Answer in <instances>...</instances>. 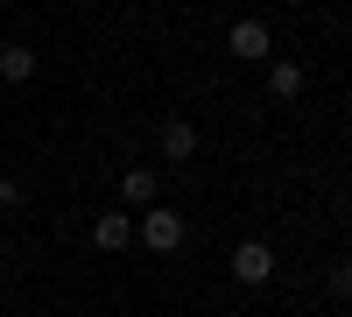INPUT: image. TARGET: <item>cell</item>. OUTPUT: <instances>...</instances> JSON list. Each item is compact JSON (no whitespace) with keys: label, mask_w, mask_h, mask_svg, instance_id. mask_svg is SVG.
Returning a JSON list of instances; mask_svg holds the SVG:
<instances>
[{"label":"cell","mask_w":352,"mask_h":317,"mask_svg":"<svg viewBox=\"0 0 352 317\" xmlns=\"http://www.w3.org/2000/svg\"><path fill=\"white\" fill-rule=\"evenodd\" d=\"M184 212H169V205H148V212H134V240L148 247V254H176L184 247Z\"/></svg>","instance_id":"cell-1"},{"label":"cell","mask_w":352,"mask_h":317,"mask_svg":"<svg viewBox=\"0 0 352 317\" xmlns=\"http://www.w3.org/2000/svg\"><path fill=\"white\" fill-rule=\"evenodd\" d=\"M197 120H184V113H169V120L155 127V149H162V162H197Z\"/></svg>","instance_id":"cell-3"},{"label":"cell","mask_w":352,"mask_h":317,"mask_svg":"<svg viewBox=\"0 0 352 317\" xmlns=\"http://www.w3.org/2000/svg\"><path fill=\"white\" fill-rule=\"evenodd\" d=\"M28 205V190H21V177H8V169H0V212H21Z\"/></svg>","instance_id":"cell-9"},{"label":"cell","mask_w":352,"mask_h":317,"mask_svg":"<svg viewBox=\"0 0 352 317\" xmlns=\"http://www.w3.org/2000/svg\"><path fill=\"white\" fill-rule=\"evenodd\" d=\"M324 289H331V296H352V268H345V261H331V275H324Z\"/></svg>","instance_id":"cell-10"},{"label":"cell","mask_w":352,"mask_h":317,"mask_svg":"<svg viewBox=\"0 0 352 317\" xmlns=\"http://www.w3.org/2000/svg\"><path fill=\"white\" fill-rule=\"evenodd\" d=\"M148 205H162V177L141 162V169H127V177H120V212L134 219V212H148Z\"/></svg>","instance_id":"cell-6"},{"label":"cell","mask_w":352,"mask_h":317,"mask_svg":"<svg viewBox=\"0 0 352 317\" xmlns=\"http://www.w3.org/2000/svg\"><path fill=\"white\" fill-rule=\"evenodd\" d=\"M92 247H99V254H127V247H134V219H127V212H99V219H92Z\"/></svg>","instance_id":"cell-7"},{"label":"cell","mask_w":352,"mask_h":317,"mask_svg":"<svg viewBox=\"0 0 352 317\" xmlns=\"http://www.w3.org/2000/svg\"><path fill=\"white\" fill-rule=\"evenodd\" d=\"M226 268H232L240 289H268V282H275V247H268V240H240Z\"/></svg>","instance_id":"cell-2"},{"label":"cell","mask_w":352,"mask_h":317,"mask_svg":"<svg viewBox=\"0 0 352 317\" xmlns=\"http://www.w3.org/2000/svg\"><path fill=\"white\" fill-rule=\"evenodd\" d=\"M310 92V71L296 64V56H268V99H282V106H296Z\"/></svg>","instance_id":"cell-5"},{"label":"cell","mask_w":352,"mask_h":317,"mask_svg":"<svg viewBox=\"0 0 352 317\" xmlns=\"http://www.w3.org/2000/svg\"><path fill=\"white\" fill-rule=\"evenodd\" d=\"M226 50L240 56V64H268V56H275V36H268V21H232V28H226Z\"/></svg>","instance_id":"cell-4"},{"label":"cell","mask_w":352,"mask_h":317,"mask_svg":"<svg viewBox=\"0 0 352 317\" xmlns=\"http://www.w3.org/2000/svg\"><path fill=\"white\" fill-rule=\"evenodd\" d=\"M36 50L28 43H0V85H36Z\"/></svg>","instance_id":"cell-8"}]
</instances>
